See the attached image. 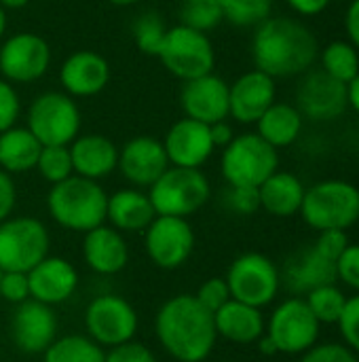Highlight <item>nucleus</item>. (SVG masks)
<instances>
[{"label": "nucleus", "mask_w": 359, "mask_h": 362, "mask_svg": "<svg viewBox=\"0 0 359 362\" xmlns=\"http://www.w3.org/2000/svg\"><path fill=\"white\" fill-rule=\"evenodd\" d=\"M154 335L159 346L178 362L207 361L218 341L214 314L188 293L169 297L157 310Z\"/></svg>", "instance_id": "1"}, {"label": "nucleus", "mask_w": 359, "mask_h": 362, "mask_svg": "<svg viewBox=\"0 0 359 362\" xmlns=\"http://www.w3.org/2000/svg\"><path fill=\"white\" fill-rule=\"evenodd\" d=\"M252 57L258 70L273 78L305 74L320 57L315 34L294 17H269L256 25Z\"/></svg>", "instance_id": "2"}, {"label": "nucleus", "mask_w": 359, "mask_h": 362, "mask_svg": "<svg viewBox=\"0 0 359 362\" xmlns=\"http://www.w3.org/2000/svg\"><path fill=\"white\" fill-rule=\"evenodd\" d=\"M108 193L97 180L72 174L70 178L51 185L47 195L49 216L63 229L87 233L106 223Z\"/></svg>", "instance_id": "3"}, {"label": "nucleus", "mask_w": 359, "mask_h": 362, "mask_svg": "<svg viewBox=\"0 0 359 362\" xmlns=\"http://www.w3.org/2000/svg\"><path fill=\"white\" fill-rule=\"evenodd\" d=\"M300 216L317 231H347L359 221V189L339 178L322 180L305 191Z\"/></svg>", "instance_id": "4"}, {"label": "nucleus", "mask_w": 359, "mask_h": 362, "mask_svg": "<svg viewBox=\"0 0 359 362\" xmlns=\"http://www.w3.org/2000/svg\"><path fill=\"white\" fill-rule=\"evenodd\" d=\"M148 197L157 214L188 218L209 202L212 185L199 168L169 165L148 189Z\"/></svg>", "instance_id": "5"}, {"label": "nucleus", "mask_w": 359, "mask_h": 362, "mask_svg": "<svg viewBox=\"0 0 359 362\" xmlns=\"http://www.w3.org/2000/svg\"><path fill=\"white\" fill-rule=\"evenodd\" d=\"M220 170L229 187L258 189L279 170V153L258 134H241L222 148Z\"/></svg>", "instance_id": "6"}, {"label": "nucleus", "mask_w": 359, "mask_h": 362, "mask_svg": "<svg viewBox=\"0 0 359 362\" xmlns=\"http://www.w3.org/2000/svg\"><path fill=\"white\" fill-rule=\"evenodd\" d=\"M157 57L161 59L165 70L180 81L209 74L216 66V51L209 36L182 23L167 28Z\"/></svg>", "instance_id": "7"}, {"label": "nucleus", "mask_w": 359, "mask_h": 362, "mask_svg": "<svg viewBox=\"0 0 359 362\" xmlns=\"http://www.w3.org/2000/svg\"><path fill=\"white\" fill-rule=\"evenodd\" d=\"M25 127L42 146H70L80 134V110L74 98L66 91H44L32 100Z\"/></svg>", "instance_id": "8"}, {"label": "nucleus", "mask_w": 359, "mask_h": 362, "mask_svg": "<svg viewBox=\"0 0 359 362\" xmlns=\"http://www.w3.org/2000/svg\"><path fill=\"white\" fill-rule=\"evenodd\" d=\"M51 248V235L42 221L34 216H11L0 223V269L30 272Z\"/></svg>", "instance_id": "9"}, {"label": "nucleus", "mask_w": 359, "mask_h": 362, "mask_svg": "<svg viewBox=\"0 0 359 362\" xmlns=\"http://www.w3.org/2000/svg\"><path fill=\"white\" fill-rule=\"evenodd\" d=\"M231 299L264 308L275 301L279 286H281V274L277 265L262 252H243L239 255L224 276Z\"/></svg>", "instance_id": "10"}, {"label": "nucleus", "mask_w": 359, "mask_h": 362, "mask_svg": "<svg viewBox=\"0 0 359 362\" xmlns=\"http://www.w3.org/2000/svg\"><path fill=\"white\" fill-rule=\"evenodd\" d=\"M138 329V310L121 295L102 293L85 308V331L102 348H114L131 341Z\"/></svg>", "instance_id": "11"}, {"label": "nucleus", "mask_w": 359, "mask_h": 362, "mask_svg": "<svg viewBox=\"0 0 359 362\" xmlns=\"http://www.w3.org/2000/svg\"><path fill=\"white\" fill-rule=\"evenodd\" d=\"M320 327L322 325L309 310L307 301L290 297L273 310L264 333L275 344L277 354H305L315 346Z\"/></svg>", "instance_id": "12"}, {"label": "nucleus", "mask_w": 359, "mask_h": 362, "mask_svg": "<svg viewBox=\"0 0 359 362\" xmlns=\"http://www.w3.org/2000/svg\"><path fill=\"white\" fill-rule=\"evenodd\" d=\"M195 231L188 218L180 216H161L144 229V250L146 257L159 269H180L188 263L195 250Z\"/></svg>", "instance_id": "13"}, {"label": "nucleus", "mask_w": 359, "mask_h": 362, "mask_svg": "<svg viewBox=\"0 0 359 362\" xmlns=\"http://www.w3.org/2000/svg\"><path fill=\"white\" fill-rule=\"evenodd\" d=\"M49 66L51 47L38 34L19 32L0 45V74L13 85H28L42 78Z\"/></svg>", "instance_id": "14"}, {"label": "nucleus", "mask_w": 359, "mask_h": 362, "mask_svg": "<svg viewBox=\"0 0 359 362\" xmlns=\"http://www.w3.org/2000/svg\"><path fill=\"white\" fill-rule=\"evenodd\" d=\"M59 337V320L51 305L28 299L15 305L11 316V339L23 354H42Z\"/></svg>", "instance_id": "15"}, {"label": "nucleus", "mask_w": 359, "mask_h": 362, "mask_svg": "<svg viewBox=\"0 0 359 362\" xmlns=\"http://www.w3.org/2000/svg\"><path fill=\"white\" fill-rule=\"evenodd\" d=\"M298 91H296V108L303 117L313 121H334L349 108L347 85L332 78L324 70L305 72Z\"/></svg>", "instance_id": "16"}, {"label": "nucleus", "mask_w": 359, "mask_h": 362, "mask_svg": "<svg viewBox=\"0 0 359 362\" xmlns=\"http://www.w3.org/2000/svg\"><path fill=\"white\" fill-rule=\"evenodd\" d=\"M169 168V159L161 140L152 136H135L118 151V168L123 178L135 189H150Z\"/></svg>", "instance_id": "17"}, {"label": "nucleus", "mask_w": 359, "mask_h": 362, "mask_svg": "<svg viewBox=\"0 0 359 362\" xmlns=\"http://www.w3.org/2000/svg\"><path fill=\"white\" fill-rule=\"evenodd\" d=\"M180 106L188 119L205 125L229 119V83L214 72L184 81L180 89Z\"/></svg>", "instance_id": "18"}, {"label": "nucleus", "mask_w": 359, "mask_h": 362, "mask_svg": "<svg viewBox=\"0 0 359 362\" xmlns=\"http://www.w3.org/2000/svg\"><path fill=\"white\" fill-rule=\"evenodd\" d=\"M28 282L32 299L55 308L74 297L80 278L76 267L68 259L47 255L38 265L28 272Z\"/></svg>", "instance_id": "19"}, {"label": "nucleus", "mask_w": 359, "mask_h": 362, "mask_svg": "<svg viewBox=\"0 0 359 362\" xmlns=\"http://www.w3.org/2000/svg\"><path fill=\"white\" fill-rule=\"evenodd\" d=\"M169 165L178 168H199L214 155V142L209 134V125L195 121V119H180L176 121L163 140Z\"/></svg>", "instance_id": "20"}, {"label": "nucleus", "mask_w": 359, "mask_h": 362, "mask_svg": "<svg viewBox=\"0 0 359 362\" xmlns=\"http://www.w3.org/2000/svg\"><path fill=\"white\" fill-rule=\"evenodd\" d=\"M275 78L254 68L229 85V117L239 123H256L275 102Z\"/></svg>", "instance_id": "21"}, {"label": "nucleus", "mask_w": 359, "mask_h": 362, "mask_svg": "<svg viewBox=\"0 0 359 362\" xmlns=\"http://www.w3.org/2000/svg\"><path fill=\"white\" fill-rule=\"evenodd\" d=\"M110 64L97 51H74L59 68V83L72 98H91L106 89Z\"/></svg>", "instance_id": "22"}, {"label": "nucleus", "mask_w": 359, "mask_h": 362, "mask_svg": "<svg viewBox=\"0 0 359 362\" xmlns=\"http://www.w3.org/2000/svg\"><path fill=\"white\" fill-rule=\"evenodd\" d=\"M83 235V259L93 274L108 278L127 267L129 246L118 229L104 223Z\"/></svg>", "instance_id": "23"}, {"label": "nucleus", "mask_w": 359, "mask_h": 362, "mask_svg": "<svg viewBox=\"0 0 359 362\" xmlns=\"http://www.w3.org/2000/svg\"><path fill=\"white\" fill-rule=\"evenodd\" d=\"M70 157L76 176L97 182L118 168V148L102 134H78L70 144Z\"/></svg>", "instance_id": "24"}, {"label": "nucleus", "mask_w": 359, "mask_h": 362, "mask_svg": "<svg viewBox=\"0 0 359 362\" xmlns=\"http://www.w3.org/2000/svg\"><path fill=\"white\" fill-rule=\"evenodd\" d=\"M214 325H216L218 337L231 344H241V346L256 344L264 335V329H267L260 308H254L235 299L226 301L218 312H214Z\"/></svg>", "instance_id": "25"}, {"label": "nucleus", "mask_w": 359, "mask_h": 362, "mask_svg": "<svg viewBox=\"0 0 359 362\" xmlns=\"http://www.w3.org/2000/svg\"><path fill=\"white\" fill-rule=\"evenodd\" d=\"M157 212L154 206L142 189L129 187L114 191L108 195V206H106V223L121 233H135L144 231L152 221Z\"/></svg>", "instance_id": "26"}, {"label": "nucleus", "mask_w": 359, "mask_h": 362, "mask_svg": "<svg viewBox=\"0 0 359 362\" xmlns=\"http://www.w3.org/2000/svg\"><path fill=\"white\" fill-rule=\"evenodd\" d=\"M305 191L307 189L298 176H294L292 172L277 170L258 187L260 208L271 216H279V218L294 216L300 212Z\"/></svg>", "instance_id": "27"}, {"label": "nucleus", "mask_w": 359, "mask_h": 362, "mask_svg": "<svg viewBox=\"0 0 359 362\" xmlns=\"http://www.w3.org/2000/svg\"><path fill=\"white\" fill-rule=\"evenodd\" d=\"M286 284L294 293H309L324 284H334L336 280V263L324 259L313 246L296 255L284 274Z\"/></svg>", "instance_id": "28"}, {"label": "nucleus", "mask_w": 359, "mask_h": 362, "mask_svg": "<svg viewBox=\"0 0 359 362\" xmlns=\"http://www.w3.org/2000/svg\"><path fill=\"white\" fill-rule=\"evenodd\" d=\"M303 115L294 104L286 102H273L264 115L256 121L258 136L269 142L273 148H286L294 144L303 132Z\"/></svg>", "instance_id": "29"}, {"label": "nucleus", "mask_w": 359, "mask_h": 362, "mask_svg": "<svg viewBox=\"0 0 359 362\" xmlns=\"http://www.w3.org/2000/svg\"><path fill=\"white\" fill-rule=\"evenodd\" d=\"M42 144L28 127L0 132V168L8 174H25L36 168Z\"/></svg>", "instance_id": "30"}, {"label": "nucleus", "mask_w": 359, "mask_h": 362, "mask_svg": "<svg viewBox=\"0 0 359 362\" xmlns=\"http://www.w3.org/2000/svg\"><path fill=\"white\" fill-rule=\"evenodd\" d=\"M40 356L42 362H104L106 350L89 335L74 333L57 337Z\"/></svg>", "instance_id": "31"}, {"label": "nucleus", "mask_w": 359, "mask_h": 362, "mask_svg": "<svg viewBox=\"0 0 359 362\" xmlns=\"http://www.w3.org/2000/svg\"><path fill=\"white\" fill-rule=\"evenodd\" d=\"M322 70L332 78L349 85L359 74V51L349 40H334L320 51Z\"/></svg>", "instance_id": "32"}, {"label": "nucleus", "mask_w": 359, "mask_h": 362, "mask_svg": "<svg viewBox=\"0 0 359 362\" xmlns=\"http://www.w3.org/2000/svg\"><path fill=\"white\" fill-rule=\"evenodd\" d=\"M305 301H307L309 310L313 312V316L320 320V325H336L345 310L347 297L339 286L324 284V286L309 291Z\"/></svg>", "instance_id": "33"}, {"label": "nucleus", "mask_w": 359, "mask_h": 362, "mask_svg": "<svg viewBox=\"0 0 359 362\" xmlns=\"http://www.w3.org/2000/svg\"><path fill=\"white\" fill-rule=\"evenodd\" d=\"M273 0H224L222 13L224 19L239 28L260 25L271 17Z\"/></svg>", "instance_id": "34"}, {"label": "nucleus", "mask_w": 359, "mask_h": 362, "mask_svg": "<svg viewBox=\"0 0 359 362\" xmlns=\"http://www.w3.org/2000/svg\"><path fill=\"white\" fill-rule=\"evenodd\" d=\"M36 170L40 172V176L49 185H57V182H61L66 178H70L74 174L70 146H61V144L42 146V151L38 155V161H36Z\"/></svg>", "instance_id": "35"}, {"label": "nucleus", "mask_w": 359, "mask_h": 362, "mask_svg": "<svg viewBox=\"0 0 359 362\" xmlns=\"http://www.w3.org/2000/svg\"><path fill=\"white\" fill-rule=\"evenodd\" d=\"M165 34H167V25H165L163 17L154 11L142 13L133 23V40L144 55L157 57Z\"/></svg>", "instance_id": "36"}, {"label": "nucleus", "mask_w": 359, "mask_h": 362, "mask_svg": "<svg viewBox=\"0 0 359 362\" xmlns=\"http://www.w3.org/2000/svg\"><path fill=\"white\" fill-rule=\"evenodd\" d=\"M222 19V8L214 0H182L180 4V23L193 30L207 34Z\"/></svg>", "instance_id": "37"}, {"label": "nucleus", "mask_w": 359, "mask_h": 362, "mask_svg": "<svg viewBox=\"0 0 359 362\" xmlns=\"http://www.w3.org/2000/svg\"><path fill=\"white\" fill-rule=\"evenodd\" d=\"M224 208L239 216H250L260 210L258 189L252 187H229L224 191Z\"/></svg>", "instance_id": "38"}, {"label": "nucleus", "mask_w": 359, "mask_h": 362, "mask_svg": "<svg viewBox=\"0 0 359 362\" xmlns=\"http://www.w3.org/2000/svg\"><path fill=\"white\" fill-rule=\"evenodd\" d=\"M195 297H197V301H199L205 310H209V312L214 314V312H218L226 301H231V291H229V284H226L224 278H209V280H205V282L197 288Z\"/></svg>", "instance_id": "39"}, {"label": "nucleus", "mask_w": 359, "mask_h": 362, "mask_svg": "<svg viewBox=\"0 0 359 362\" xmlns=\"http://www.w3.org/2000/svg\"><path fill=\"white\" fill-rule=\"evenodd\" d=\"M336 325L341 329V335H343L347 348L359 354V293L353 297H347L345 310Z\"/></svg>", "instance_id": "40"}, {"label": "nucleus", "mask_w": 359, "mask_h": 362, "mask_svg": "<svg viewBox=\"0 0 359 362\" xmlns=\"http://www.w3.org/2000/svg\"><path fill=\"white\" fill-rule=\"evenodd\" d=\"M0 297L11 305H19L23 301L32 299L28 274L25 272H4L2 282H0Z\"/></svg>", "instance_id": "41"}, {"label": "nucleus", "mask_w": 359, "mask_h": 362, "mask_svg": "<svg viewBox=\"0 0 359 362\" xmlns=\"http://www.w3.org/2000/svg\"><path fill=\"white\" fill-rule=\"evenodd\" d=\"M21 112V100L13 83L0 76V132L13 127Z\"/></svg>", "instance_id": "42"}, {"label": "nucleus", "mask_w": 359, "mask_h": 362, "mask_svg": "<svg viewBox=\"0 0 359 362\" xmlns=\"http://www.w3.org/2000/svg\"><path fill=\"white\" fill-rule=\"evenodd\" d=\"M349 238H347V231L343 229H326V231H320V238L317 242L313 244V248L328 261L336 263L341 259V255L347 250L349 246Z\"/></svg>", "instance_id": "43"}, {"label": "nucleus", "mask_w": 359, "mask_h": 362, "mask_svg": "<svg viewBox=\"0 0 359 362\" xmlns=\"http://www.w3.org/2000/svg\"><path fill=\"white\" fill-rule=\"evenodd\" d=\"M104 362H157V356L146 344L131 339L121 346L108 348Z\"/></svg>", "instance_id": "44"}, {"label": "nucleus", "mask_w": 359, "mask_h": 362, "mask_svg": "<svg viewBox=\"0 0 359 362\" xmlns=\"http://www.w3.org/2000/svg\"><path fill=\"white\" fill-rule=\"evenodd\" d=\"M300 362H359L353 350L341 344H324L313 346L303 354Z\"/></svg>", "instance_id": "45"}, {"label": "nucleus", "mask_w": 359, "mask_h": 362, "mask_svg": "<svg viewBox=\"0 0 359 362\" xmlns=\"http://www.w3.org/2000/svg\"><path fill=\"white\" fill-rule=\"evenodd\" d=\"M336 278L359 293V244H349L336 261Z\"/></svg>", "instance_id": "46"}, {"label": "nucleus", "mask_w": 359, "mask_h": 362, "mask_svg": "<svg viewBox=\"0 0 359 362\" xmlns=\"http://www.w3.org/2000/svg\"><path fill=\"white\" fill-rule=\"evenodd\" d=\"M15 204H17V187L13 180V174L0 168V223L11 218Z\"/></svg>", "instance_id": "47"}, {"label": "nucleus", "mask_w": 359, "mask_h": 362, "mask_svg": "<svg viewBox=\"0 0 359 362\" xmlns=\"http://www.w3.org/2000/svg\"><path fill=\"white\" fill-rule=\"evenodd\" d=\"M290 4V8L303 17H313V15H320L328 8V4L332 0H286Z\"/></svg>", "instance_id": "48"}, {"label": "nucleus", "mask_w": 359, "mask_h": 362, "mask_svg": "<svg viewBox=\"0 0 359 362\" xmlns=\"http://www.w3.org/2000/svg\"><path fill=\"white\" fill-rule=\"evenodd\" d=\"M345 30L349 36V42L359 51V0H351L347 15H345Z\"/></svg>", "instance_id": "49"}, {"label": "nucleus", "mask_w": 359, "mask_h": 362, "mask_svg": "<svg viewBox=\"0 0 359 362\" xmlns=\"http://www.w3.org/2000/svg\"><path fill=\"white\" fill-rule=\"evenodd\" d=\"M209 134H212V142H214V146L218 148V146H226V144H231V140L235 138V132H233V127L226 123V119L224 121H218V123H212L209 125Z\"/></svg>", "instance_id": "50"}, {"label": "nucleus", "mask_w": 359, "mask_h": 362, "mask_svg": "<svg viewBox=\"0 0 359 362\" xmlns=\"http://www.w3.org/2000/svg\"><path fill=\"white\" fill-rule=\"evenodd\" d=\"M347 98H349V106L359 115V74L347 85Z\"/></svg>", "instance_id": "51"}, {"label": "nucleus", "mask_w": 359, "mask_h": 362, "mask_svg": "<svg viewBox=\"0 0 359 362\" xmlns=\"http://www.w3.org/2000/svg\"><path fill=\"white\" fill-rule=\"evenodd\" d=\"M256 344H258V352H260V354H264V356H275V354H277V348H275V344L269 339L267 333H264Z\"/></svg>", "instance_id": "52"}, {"label": "nucleus", "mask_w": 359, "mask_h": 362, "mask_svg": "<svg viewBox=\"0 0 359 362\" xmlns=\"http://www.w3.org/2000/svg\"><path fill=\"white\" fill-rule=\"evenodd\" d=\"M25 4H30V0H0L2 8H23Z\"/></svg>", "instance_id": "53"}, {"label": "nucleus", "mask_w": 359, "mask_h": 362, "mask_svg": "<svg viewBox=\"0 0 359 362\" xmlns=\"http://www.w3.org/2000/svg\"><path fill=\"white\" fill-rule=\"evenodd\" d=\"M4 32H6V8L0 6V40H2Z\"/></svg>", "instance_id": "54"}, {"label": "nucleus", "mask_w": 359, "mask_h": 362, "mask_svg": "<svg viewBox=\"0 0 359 362\" xmlns=\"http://www.w3.org/2000/svg\"><path fill=\"white\" fill-rule=\"evenodd\" d=\"M110 4H116V6H131V4H135L138 0H108Z\"/></svg>", "instance_id": "55"}, {"label": "nucleus", "mask_w": 359, "mask_h": 362, "mask_svg": "<svg viewBox=\"0 0 359 362\" xmlns=\"http://www.w3.org/2000/svg\"><path fill=\"white\" fill-rule=\"evenodd\" d=\"M2 274H4V272H2V269H0V282H2Z\"/></svg>", "instance_id": "56"}]
</instances>
